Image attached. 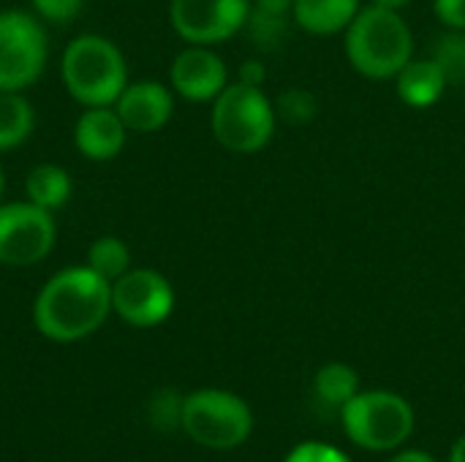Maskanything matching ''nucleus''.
Here are the masks:
<instances>
[{
  "label": "nucleus",
  "instance_id": "obj_1",
  "mask_svg": "<svg viewBox=\"0 0 465 462\" xmlns=\"http://www.w3.org/2000/svg\"><path fill=\"white\" fill-rule=\"evenodd\" d=\"M112 313V283L87 264L54 272L33 300V327L52 343H79Z\"/></svg>",
  "mask_w": 465,
  "mask_h": 462
},
{
  "label": "nucleus",
  "instance_id": "obj_2",
  "mask_svg": "<svg viewBox=\"0 0 465 462\" xmlns=\"http://www.w3.org/2000/svg\"><path fill=\"white\" fill-rule=\"evenodd\" d=\"M343 52L360 76L390 82L414 57V33L401 11L365 3L343 33Z\"/></svg>",
  "mask_w": 465,
  "mask_h": 462
},
{
  "label": "nucleus",
  "instance_id": "obj_3",
  "mask_svg": "<svg viewBox=\"0 0 465 462\" xmlns=\"http://www.w3.org/2000/svg\"><path fill=\"white\" fill-rule=\"evenodd\" d=\"M60 79L82 106H114L128 87V63L120 46L98 33H82L63 49Z\"/></svg>",
  "mask_w": 465,
  "mask_h": 462
},
{
  "label": "nucleus",
  "instance_id": "obj_4",
  "mask_svg": "<svg viewBox=\"0 0 465 462\" xmlns=\"http://www.w3.org/2000/svg\"><path fill=\"white\" fill-rule=\"evenodd\" d=\"M278 125L275 101L264 93V87H253L245 82H229L226 90L213 101L210 128L215 142L234 155L262 152Z\"/></svg>",
  "mask_w": 465,
  "mask_h": 462
},
{
  "label": "nucleus",
  "instance_id": "obj_5",
  "mask_svg": "<svg viewBox=\"0 0 465 462\" xmlns=\"http://www.w3.org/2000/svg\"><path fill=\"white\" fill-rule=\"evenodd\" d=\"M183 433L213 452H229L242 447L253 433L251 406L226 389H196L183 398Z\"/></svg>",
  "mask_w": 465,
  "mask_h": 462
},
{
  "label": "nucleus",
  "instance_id": "obj_6",
  "mask_svg": "<svg viewBox=\"0 0 465 462\" xmlns=\"http://www.w3.org/2000/svg\"><path fill=\"white\" fill-rule=\"evenodd\" d=\"M341 422L354 447L365 452H392L414 433V408L406 398L387 389L357 392L341 408Z\"/></svg>",
  "mask_w": 465,
  "mask_h": 462
},
{
  "label": "nucleus",
  "instance_id": "obj_7",
  "mask_svg": "<svg viewBox=\"0 0 465 462\" xmlns=\"http://www.w3.org/2000/svg\"><path fill=\"white\" fill-rule=\"evenodd\" d=\"M49 57V38L41 19L30 11H0V90L22 93L33 87Z\"/></svg>",
  "mask_w": 465,
  "mask_h": 462
},
{
  "label": "nucleus",
  "instance_id": "obj_8",
  "mask_svg": "<svg viewBox=\"0 0 465 462\" xmlns=\"http://www.w3.org/2000/svg\"><path fill=\"white\" fill-rule=\"evenodd\" d=\"M57 240L54 212L33 202H0V264L35 267Z\"/></svg>",
  "mask_w": 465,
  "mask_h": 462
},
{
  "label": "nucleus",
  "instance_id": "obj_9",
  "mask_svg": "<svg viewBox=\"0 0 465 462\" xmlns=\"http://www.w3.org/2000/svg\"><path fill=\"white\" fill-rule=\"evenodd\" d=\"M174 310V286L150 267H131L112 283V313L128 327L153 329Z\"/></svg>",
  "mask_w": 465,
  "mask_h": 462
},
{
  "label": "nucleus",
  "instance_id": "obj_10",
  "mask_svg": "<svg viewBox=\"0 0 465 462\" xmlns=\"http://www.w3.org/2000/svg\"><path fill=\"white\" fill-rule=\"evenodd\" d=\"M251 0H169L172 30L185 44L215 46L245 30Z\"/></svg>",
  "mask_w": 465,
  "mask_h": 462
},
{
  "label": "nucleus",
  "instance_id": "obj_11",
  "mask_svg": "<svg viewBox=\"0 0 465 462\" xmlns=\"http://www.w3.org/2000/svg\"><path fill=\"white\" fill-rule=\"evenodd\" d=\"M229 84V65L213 46L188 44L169 65V87L191 103H213Z\"/></svg>",
  "mask_w": 465,
  "mask_h": 462
},
{
  "label": "nucleus",
  "instance_id": "obj_12",
  "mask_svg": "<svg viewBox=\"0 0 465 462\" xmlns=\"http://www.w3.org/2000/svg\"><path fill=\"white\" fill-rule=\"evenodd\" d=\"M114 112L131 133H155L174 114V90L155 79L128 82L114 101Z\"/></svg>",
  "mask_w": 465,
  "mask_h": 462
},
{
  "label": "nucleus",
  "instance_id": "obj_13",
  "mask_svg": "<svg viewBox=\"0 0 465 462\" xmlns=\"http://www.w3.org/2000/svg\"><path fill=\"white\" fill-rule=\"evenodd\" d=\"M128 128L114 112V106H84V112L74 123V147L82 158L106 163L114 161L125 142Z\"/></svg>",
  "mask_w": 465,
  "mask_h": 462
},
{
  "label": "nucleus",
  "instance_id": "obj_14",
  "mask_svg": "<svg viewBox=\"0 0 465 462\" xmlns=\"http://www.w3.org/2000/svg\"><path fill=\"white\" fill-rule=\"evenodd\" d=\"M450 82L441 71V65L433 57H411L406 68L395 76V93L409 109H430L436 106Z\"/></svg>",
  "mask_w": 465,
  "mask_h": 462
},
{
  "label": "nucleus",
  "instance_id": "obj_15",
  "mask_svg": "<svg viewBox=\"0 0 465 462\" xmlns=\"http://www.w3.org/2000/svg\"><path fill=\"white\" fill-rule=\"evenodd\" d=\"M362 5V0H294L292 22L308 35L327 38L346 33Z\"/></svg>",
  "mask_w": 465,
  "mask_h": 462
},
{
  "label": "nucleus",
  "instance_id": "obj_16",
  "mask_svg": "<svg viewBox=\"0 0 465 462\" xmlns=\"http://www.w3.org/2000/svg\"><path fill=\"white\" fill-rule=\"evenodd\" d=\"M74 193L71 174L57 163H38L25 177V199L54 212L68 204Z\"/></svg>",
  "mask_w": 465,
  "mask_h": 462
},
{
  "label": "nucleus",
  "instance_id": "obj_17",
  "mask_svg": "<svg viewBox=\"0 0 465 462\" xmlns=\"http://www.w3.org/2000/svg\"><path fill=\"white\" fill-rule=\"evenodd\" d=\"M35 128V109L22 93L0 90V152L16 150Z\"/></svg>",
  "mask_w": 465,
  "mask_h": 462
},
{
  "label": "nucleus",
  "instance_id": "obj_18",
  "mask_svg": "<svg viewBox=\"0 0 465 462\" xmlns=\"http://www.w3.org/2000/svg\"><path fill=\"white\" fill-rule=\"evenodd\" d=\"M313 392L319 403L341 411L360 392V373L346 362H327L313 378Z\"/></svg>",
  "mask_w": 465,
  "mask_h": 462
},
{
  "label": "nucleus",
  "instance_id": "obj_19",
  "mask_svg": "<svg viewBox=\"0 0 465 462\" xmlns=\"http://www.w3.org/2000/svg\"><path fill=\"white\" fill-rule=\"evenodd\" d=\"M87 267L93 272H98L104 280L114 283L120 275H125L131 270V251H128V245L120 237L104 234V237L90 242V248H87Z\"/></svg>",
  "mask_w": 465,
  "mask_h": 462
},
{
  "label": "nucleus",
  "instance_id": "obj_20",
  "mask_svg": "<svg viewBox=\"0 0 465 462\" xmlns=\"http://www.w3.org/2000/svg\"><path fill=\"white\" fill-rule=\"evenodd\" d=\"M450 84H463L465 82V30H447L444 35L436 38L433 54H430Z\"/></svg>",
  "mask_w": 465,
  "mask_h": 462
},
{
  "label": "nucleus",
  "instance_id": "obj_21",
  "mask_svg": "<svg viewBox=\"0 0 465 462\" xmlns=\"http://www.w3.org/2000/svg\"><path fill=\"white\" fill-rule=\"evenodd\" d=\"M275 112L281 120L292 123V125H302V123H311L316 117V98L300 87L294 90H286L278 101H275Z\"/></svg>",
  "mask_w": 465,
  "mask_h": 462
},
{
  "label": "nucleus",
  "instance_id": "obj_22",
  "mask_svg": "<svg viewBox=\"0 0 465 462\" xmlns=\"http://www.w3.org/2000/svg\"><path fill=\"white\" fill-rule=\"evenodd\" d=\"M286 27H289V19H281V16H270V14H262L251 5V16H248V25L245 30L253 35V41L264 49H275L281 44V38L286 35Z\"/></svg>",
  "mask_w": 465,
  "mask_h": 462
},
{
  "label": "nucleus",
  "instance_id": "obj_23",
  "mask_svg": "<svg viewBox=\"0 0 465 462\" xmlns=\"http://www.w3.org/2000/svg\"><path fill=\"white\" fill-rule=\"evenodd\" d=\"M150 419L155 422L158 430L180 428V419H183V398H177L174 392L155 395L153 398V406H150Z\"/></svg>",
  "mask_w": 465,
  "mask_h": 462
},
{
  "label": "nucleus",
  "instance_id": "obj_24",
  "mask_svg": "<svg viewBox=\"0 0 465 462\" xmlns=\"http://www.w3.org/2000/svg\"><path fill=\"white\" fill-rule=\"evenodd\" d=\"M33 14L41 22H52V25H63L79 16L84 0H30Z\"/></svg>",
  "mask_w": 465,
  "mask_h": 462
},
{
  "label": "nucleus",
  "instance_id": "obj_25",
  "mask_svg": "<svg viewBox=\"0 0 465 462\" xmlns=\"http://www.w3.org/2000/svg\"><path fill=\"white\" fill-rule=\"evenodd\" d=\"M283 462H351L349 455H343L341 449L322 444V441H305L300 447H294Z\"/></svg>",
  "mask_w": 465,
  "mask_h": 462
},
{
  "label": "nucleus",
  "instance_id": "obj_26",
  "mask_svg": "<svg viewBox=\"0 0 465 462\" xmlns=\"http://www.w3.org/2000/svg\"><path fill=\"white\" fill-rule=\"evenodd\" d=\"M433 14L447 30H465V0H433Z\"/></svg>",
  "mask_w": 465,
  "mask_h": 462
},
{
  "label": "nucleus",
  "instance_id": "obj_27",
  "mask_svg": "<svg viewBox=\"0 0 465 462\" xmlns=\"http://www.w3.org/2000/svg\"><path fill=\"white\" fill-rule=\"evenodd\" d=\"M264 79H267V71H264L262 60H245L240 65L237 82H245V84H253V87H264Z\"/></svg>",
  "mask_w": 465,
  "mask_h": 462
},
{
  "label": "nucleus",
  "instance_id": "obj_28",
  "mask_svg": "<svg viewBox=\"0 0 465 462\" xmlns=\"http://www.w3.org/2000/svg\"><path fill=\"white\" fill-rule=\"evenodd\" d=\"M251 5L262 14H270V16H281V19H292V8H294V0H251Z\"/></svg>",
  "mask_w": 465,
  "mask_h": 462
},
{
  "label": "nucleus",
  "instance_id": "obj_29",
  "mask_svg": "<svg viewBox=\"0 0 465 462\" xmlns=\"http://www.w3.org/2000/svg\"><path fill=\"white\" fill-rule=\"evenodd\" d=\"M390 462H436V457H430L428 452H420V449H406V452H398Z\"/></svg>",
  "mask_w": 465,
  "mask_h": 462
},
{
  "label": "nucleus",
  "instance_id": "obj_30",
  "mask_svg": "<svg viewBox=\"0 0 465 462\" xmlns=\"http://www.w3.org/2000/svg\"><path fill=\"white\" fill-rule=\"evenodd\" d=\"M368 3L379 8H390V11H403L406 5H411V0H368Z\"/></svg>",
  "mask_w": 465,
  "mask_h": 462
},
{
  "label": "nucleus",
  "instance_id": "obj_31",
  "mask_svg": "<svg viewBox=\"0 0 465 462\" xmlns=\"http://www.w3.org/2000/svg\"><path fill=\"white\" fill-rule=\"evenodd\" d=\"M450 462H465V436H460L450 452Z\"/></svg>",
  "mask_w": 465,
  "mask_h": 462
},
{
  "label": "nucleus",
  "instance_id": "obj_32",
  "mask_svg": "<svg viewBox=\"0 0 465 462\" xmlns=\"http://www.w3.org/2000/svg\"><path fill=\"white\" fill-rule=\"evenodd\" d=\"M3 193H5V172L0 166V202H3Z\"/></svg>",
  "mask_w": 465,
  "mask_h": 462
}]
</instances>
